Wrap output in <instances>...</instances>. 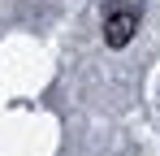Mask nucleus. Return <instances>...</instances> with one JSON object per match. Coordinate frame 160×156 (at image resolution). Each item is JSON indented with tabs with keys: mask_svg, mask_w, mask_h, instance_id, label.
<instances>
[{
	"mask_svg": "<svg viewBox=\"0 0 160 156\" xmlns=\"http://www.w3.org/2000/svg\"><path fill=\"white\" fill-rule=\"evenodd\" d=\"M134 26H138V13L134 9H117V13H108L104 22V44L108 48H126L134 39Z\"/></svg>",
	"mask_w": 160,
	"mask_h": 156,
	"instance_id": "1",
	"label": "nucleus"
}]
</instances>
